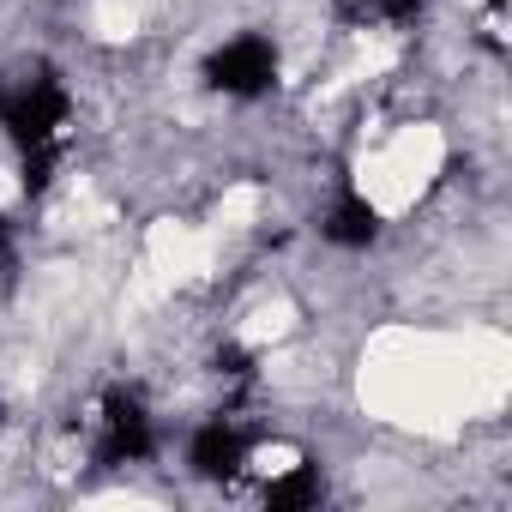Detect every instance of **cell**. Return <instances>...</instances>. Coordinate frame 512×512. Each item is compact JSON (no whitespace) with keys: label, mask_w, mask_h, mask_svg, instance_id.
<instances>
[{"label":"cell","mask_w":512,"mask_h":512,"mask_svg":"<svg viewBox=\"0 0 512 512\" xmlns=\"http://www.w3.org/2000/svg\"><path fill=\"white\" fill-rule=\"evenodd\" d=\"M67 85L49 61L13 73L0 85V127L13 133L19 151H37V145H61V127H67Z\"/></svg>","instance_id":"1"},{"label":"cell","mask_w":512,"mask_h":512,"mask_svg":"<svg viewBox=\"0 0 512 512\" xmlns=\"http://www.w3.org/2000/svg\"><path fill=\"white\" fill-rule=\"evenodd\" d=\"M157 452V428L151 410L133 386H109L103 392V434H97V464H139Z\"/></svg>","instance_id":"2"},{"label":"cell","mask_w":512,"mask_h":512,"mask_svg":"<svg viewBox=\"0 0 512 512\" xmlns=\"http://www.w3.org/2000/svg\"><path fill=\"white\" fill-rule=\"evenodd\" d=\"M205 79H211V91H223V97H266L272 79H278V49H272V37H235V43H223V49L205 61Z\"/></svg>","instance_id":"3"},{"label":"cell","mask_w":512,"mask_h":512,"mask_svg":"<svg viewBox=\"0 0 512 512\" xmlns=\"http://www.w3.org/2000/svg\"><path fill=\"white\" fill-rule=\"evenodd\" d=\"M247 434L229 422V416H217V422H205L199 434H193V446H187V464L205 476V482H235L241 476V464H247Z\"/></svg>","instance_id":"4"},{"label":"cell","mask_w":512,"mask_h":512,"mask_svg":"<svg viewBox=\"0 0 512 512\" xmlns=\"http://www.w3.org/2000/svg\"><path fill=\"white\" fill-rule=\"evenodd\" d=\"M320 235H326L332 247H368V241L380 235V211H374L362 193H338V205L326 211Z\"/></svg>","instance_id":"5"},{"label":"cell","mask_w":512,"mask_h":512,"mask_svg":"<svg viewBox=\"0 0 512 512\" xmlns=\"http://www.w3.org/2000/svg\"><path fill=\"white\" fill-rule=\"evenodd\" d=\"M320 500V464H296V470H284L278 482H266V506L272 512H302V506H314Z\"/></svg>","instance_id":"6"},{"label":"cell","mask_w":512,"mask_h":512,"mask_svg":"<svg viewBox=\"0 0 512 512\" xmlns=\"http://www.w3.org/2000/svg\"><path fill=\"white\" fill-rule=\"evenodd\" d=\"M338 13L350 25H410L422 13V0H344Z\"/></svg>","instance_id":"7"},{"label":"cell","mask_w":512,"mask_h":512,"mask_svg":"<svg viewBox=\"0 0 512 512\" xmlns=\"http://www.w3.org/2000/svg\"><path fill=\"white\" fill-rule=\"evenodd\" d=\"M55 157H61V145H37V151H25V193H31V199L55 181Z\"/></svg>","instance_id":"8"},{"label":"cell","mask_w":512,"mask_h":512,"mask_svg":"<svg viewBox=\"0 0 512 512\" xmlns=\"http://www.w3.org/2000/svg\"><path fill=\"white\" fill-rule=\"evenodd\" d=\"M211 362H217V374H229V380H241V386L253 380V356H247V350H235V344H223Z\"/></svg>","instance_id":"9"},{"label":"cell","mask_w":512,"mask_h":512,"mask_svg":"<svg viewBox=\"0 0 512 512\" xmlns=\"http://www.w3.org/2000/svg\"><path fill=\"white\" fill-rule=\"evenodd\" d=\"M13 266H19V253H13V223L0 217V284L13 278Z\"/></svg>","instance_id":"10"}]
</instances>
